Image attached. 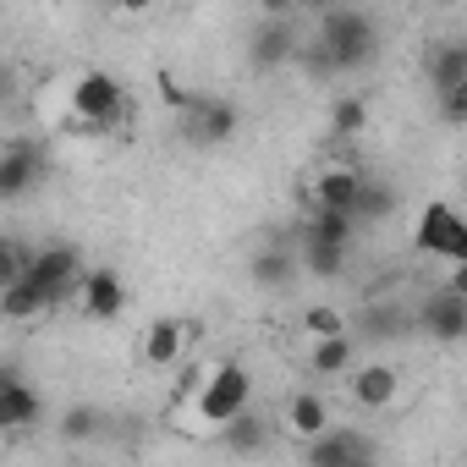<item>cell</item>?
I'll return each instance as SVG.
<instances>
[{
  "label": "cell",
  "instance_id": "6da1fadb",
  "mask_svg": "<svg viewBox=\"0 0 467 467\" xmlns=\"http://www.w3.org/2000/svg\"><path fill=\"white\" fill-rule=\"evenodd\" d=\"M319 45L330 50L336 72H358V67L374 61L379 28H374V17L358 12V6H325V17H319Z\"/></svg>",
  "mask_w": 467,
  "mask_h": 467
},
{
  "label": "cell",
  "instance_id": "7a4b0ae2",
  "mask_svg": "<svg viewBox=\"0 0 467 467\" xmlns=\"http://www.w3.org/2000/svg\"><path fill=\"white\" fill-rule=\"evenodd\" d=\"M248 396H254V374L243 368V363H220V368H209L203 374V385H198V401H192V412L203 418V423H231L237 412H248Z\"/></svg>",
  "mask_w": 467,
  "mask_h": 467
},
{
  "label": "cell",
  "instance_id": "3957f363",
  "mask_svg": "<svg viewBox=\"0 0 467 467\" xmlns=\"http://www.w3.org/2000/svg\"><path fill=\"white\" fill-rule=\"evenodd\" d=\"M412 243H418L429 259H445V265H456V259H467V220H462L451 203H429V209L418 214Z\"/></svg>",
  "mask_w": 467,
  "mask_h": 467
},
{
  "label": "cell",
  "instance_id": "277c9868",
  "mask_svg": "<svg viewBox=\"0 0 467 467\" xmlns=\"http://www.w3.org/2000/svg\"><path fill=\"white\" fill-rule=\"evenodd\" d=\"M28 275L50 292V303H67V297H83V259L67 248V243H50V248H39L34 259H28Z\"/></svg>",
  "mask_w": 467,
  "mask_h": 467
},
{
  "label": "cell",
  "instance_id": "5b68a950",
  "mask_svg": "<svg viewBox=\"0 0 467 467\" xmlns=\"http://www.w3.org/2000/svg\"><path fill=\"white\" fill-rule=\"evenodd\" d=\"M303 456H308V467H347V462H374L379 456V445L363 434V429H325V434H314V440H303Z\"/></svg>",
  "mask_w": 467,
  "mask_h": 467
},
{
  "label": "cell",
  "instance_id": "8992f818",
  "mask_svg": "<svg viewBox=\"0 0 467 467\" xmlns=\"http://www.w3.org/2000/svg\"><path fill=\"white\" fill-rule=\"evenodd\" d=\"M121 105H127V94L110 72H83L72 88V116H83L88 127H110L121 116Z\"/></svg>",
  "mask_w": 467,
  "mask_h": 467
},
{
  "label": "cell",
  "instance_id": "52a82bcc",
  "mask_svg": "<svg viewBox=\"0 0 467 467\" xmlns=\"http://www.w3.org/2000/svg\"><path fill=\"white\" fill-rule=\"evenodd\" d=\"M418 325H423V336H434V341H445V347L467 341V292H456V286L429 292L423 308H418Z\"/></svg>",
  "mask_w": 467,
  "mask_h": 467
},
{
  "label": "cell",
  "instance_id": "ba28073f",
  "mask_svg": "<svg viewBox=\"0 0 467 467\" xmlns=\"http://www.w3.org/2000/svg\"><path fill=\"white\" fill-rule=\"evenodd\" d=\"M347 390H352V401H358L363 412H385V407H396V396H401V374H396L390 363H352Z\"/></svg>",
  "mask_w": 467,
  "mask_h": 467
},
{
  "label": "cell",
  "instance_id": "9c48e42d",
  "mask_svg": "<svg viewBox=\"0 0 467 467\" xmlns=\"http://www.w3.org/2000/svg\"><path fill=\"white\" fill-rule=\"evenodd\" d=\"M297 34L286 28V17H270V23H259L254 34H248V61L259 67V72H275V67H286V61H297Z\"/></svg>",
  "mask_w": 467,
  "mask_h": 467
},
{
  "label": "cell",
  "instance_id": "30bf717a",
  "mask_svg": "<svg viewBox=\"0 0 467 467\" xmlns=\"http://www.w3.org/2000/svg\"><path fill=\"white\" fill-rule=\"evenodd\" d=\"M363 182H368V176H363L352 160H336V165H325V171L314 176L308 198L325 203V209H352V214H358V192H363Z\"/></svg>",
  "mask_w": 467,
  "mask_h": 467
},
{
  "label": "cell",
  "instance_id": "8fae6325",
  "mask_svg": "<svg viewBox=\"0 0 467 467\" xmlns=\"http://www.w3.org/2000/svg\"><path fill=\"white\" fill-rule=\"evenodd\" d=\"M127 281H121V270H110V265H99V270H88L83 275V314L88 319H121V308H127Z\"/></svg>",
  "mask_w": 467,
  "mask_h": 467
},
{
  "label": "cell",
  "instance_id": "7c38bea8",
  "mask_svg": "<svg viewBox=\"0 0 467 467\" xmlns=\"http://www.w3.org/2000/svg\"><path fill=\"white\" fill-rule=\"evenodd\" d=\"M39 418H45V396L6 368V374H0V429H28Z\"/></svg>",
  "mask_w": 467,
  "mask_h": 467
},
{
  "label": "cell",
  "instance_id": "4fadbf2b",
  "mask_svg": "<svg viewBox=\"0 0 467 467\" xmlns=\"http://www.w3.org/2000/svg\"><path fill=\"white\" fill-rule=\"evenodd\" d=\"M352 363H358V330L314 336V347H308V368H314L319 379H341V374H352Z\"/></svg>",
  "mask_w": 467,
  "mask_h": 467
},
{
  "label": "cell",
  "instance_id": "5bb4252c",
  "mask_svg": "<svg viewBox=\"0 0 467 467\" xmlns=\"http://www.w3.org/2000/svg\"><path fill=\"white\" fill-rule=\"evenodd\" d=\"M50 308H56L50 292H45L28 270H23L12 286H0V314H6L12 325H28V319H39V314H50Z\"/></svg>",
  "mask_w": 467,
  "mask_h": 467
},
{
  "label": "cell",
  "instance_id": "9a60e30c",
  "mask_svg": "<svg viewBox=\"0 0 467 467\" xmlns=\"http://www.w3.org/2000/svg\"><path fill=\"white\" fill-rule=\"evenodd\" d=\"M182 352H187V325L182 319H154L143 330V363L149 368H176Z\"/></svg>",
  "mask_w": 467,
  "mask_h": 467
},
{
  "label": "cell",
  "instance_id": "2e32d148",
  "mask_svg": "<svg viewBox=\"0 0 467 467\" xmlns=\"http://www.w3.org/2000/svg\"><path fill=\"white\" fill-rule=\"evenodd\" d=\"M187 132H192V143H203V149H214V143H225L231 132H237V105H192L187 110Z\"/></svg>",
  "mask_w": 467,
  "mask_h": 467
},
{
  "label": "cell",
  "instance_id": "e0dca14e",
  "mask_svg": "<svg viewBox=\"0 0 467 467\" xmlns=\"http://www.w3.org/2000/svg\"><path fill=\"white\" fill-rule=\"evenodd\" d=\"M330 429V407H325V396H314V390H297L292 401H286V434H297V440H314V434H325Z\"/></svg>",
  "mask_w": 467,
  "mask_h": 467
},
{
  "label": "cell",
  "instance_id": "ac0fdd59",
  "mask_svg": "<svg viewBox=\"0 0 467 467\" xmlns=\"http://www.w3.org/2000/svg\"><path fill=\"white\" fill-rule=\"evenodd\" d=\"M34 176H39V154L28 143H12L6 160H0V198H23L34 187Z\"/></svg>",
  "mask_w": 467,
  "mask_h": 467
},
{
  "label": "cell",
  "instance_id": "d6986e66",
  "mask_svg": "<svg viewBox=\"0 0 467 467\" xmlns=\"http://www.w3.org/2000/svg\"><path fill=\"white\" fill-rule=\"evenodd\" d=\"M352 231H358V214H352V209H325V203H314V214H308V225H303V237L352 248Z\"/></svg>",
  "mask_w": 467,
  "mask_h": 467
},
{
  "label": "cell",
  "instance_id": "ffe728a7",
  "mask_svg": "<svg viewBox=\"0 0 467 467\" xmlns=\"http://www.w3.org/2000/svg\"><path fill=\"white\" fill-rule=\"evenodd\" d=\"M456 83H467V45H462V39H451V45H440V50L429 56V88L445 94V88H456Z\"/></svg>",
  "mask_w": 467,
  "mask_h": 467
},
{
  "label": "cell",
  "instance_id": "44dd1931",
  "mask_svg": "<svg viewBox=\"0 0 467 467\" xmlns=\"http://www.w3.org/2000/svg\"><path fill=\"white\" fill-rule=\"evenodd\" d=\"M220 440H225V451L254 456V451H265V445H270V429H265V418H254V412H237L231 423H220Z\"/></svg>",
  "mask_w": 467,
  "mask_h": 467
},
{
  "label": "cell",
  "instance_id": "7402d4cb",
  "mask_svg": "<svg viewBox=\"0 0 467 467\" xmlns=\"http://www.w3.org/2000/svg\"><path fill=\"white\" fill-rule=\"evenodd\" d=\"M352 330H358V341H396V336L407 330V314H401L396 303H379V308H368Z\"/></svg>",
  "mask_w": 467,
  "mask_h": 467
},
{
  "label": "cell",
  "instance_id": "603a6c76",
  "mask_svg": "<svg viewBox=\"0 0 467 467\" xmlns=\"http://www.w3.org/2000/svg\"><path fill=\"white\" fill-rule=\"evenodd\" d=\"M347 254H352V248H341V243H314V237H303V265H308V275H319V281H336V275L347 270Z\"/></svg>",
  "mask_w": 467,
  "mask_h": 467
},
{
  "label": "cell",
  "instance_id": "cb8c5ba5",
  "mask_svg": "<svg viewBox=\"0 0 467 467\" xmlns=\"http://www.w3.org/2000/svg\"><path fill=\"white\" fill-rule=\"evenodd\" d=\"M254 281L265 286V292H286L292 286V254L286 248H265V254H254Z\"/></svg>",
  "mask_w": 467,
  "mask_h": 467
},
{
  "label": "cell",
  "instance_id": "d4e9b609",
  "mask_svg": "<svg viewBox=\"0 0 467 467\" xmlns=\"http://www.w3.org/2000/svg\"><path fill=\"white\" fill-rule=\"evenodd\" d=\"M368 127V105L358 99V94H341L336 105H330V138H358Z\"/></svg>",
  "mask_w": 467,
  "mask_h": 467
},
{
  "label": "cell",
  "instance_id": "484cf974",
  "mask_svg": "<svg viewBox=\"0 0 467 467\" xmlns=\"http://www.w3.org/2000/svg\"><path fill=\"white\" fill-rule=\"evenodd\" d=\"M385 214H396V187L363 182V192H358V220H385Z\"/></svg>",
  "mask_w": 467,
  "mask_h": 467
},
{
  "label": "cell",
  "instance_id": "4316f807",
  "mask_svg": "<svg viewBox=\"0 0 467 467\" xmlns=\"http://www.w3.org/2000/svg\"><path fill=\"white\" fill-rule=\"evenodd\" d=\"M94 434H99V412H94V407H72V412L61 418V440L78 445V440H94Z\"/></svg>",
  "mask_w": 467,
  "mask_h": 467
},
{
  "label": "cell",
  "instance_id": "83f0119b",
  "mask_svg": "<svg viewBox=\"0 0 467 467\" xmlns=\"http://www.w3.org/2000/svg\"><path fill=\"white\" fill-rule=\"evenodd\" d=\"M303 330H308V336H336V330H352V325H347L336 308H308V314H303Z\"/></svg>",
  "mask_w": 467,
  "mask_h": 467
},
{
  "label": "cell",
  "instance_id": "f1b7e54d",
  "mask_svg": "<svg viewBox=\"0 0 467 467\" xmlns=\"http://www.w3.org/2000/svg\"><path fill=\"white\" fill-rule=\"evenodd\" d=\"M440 116H445L451 127H467V83H456V88L440 94Z\"/></svg>",
  "mask_w": 467,
  "mask_h": 467
},
{
  "label": "cell",
  "instance_id": "f546056e",
  "mask_svg": "<svg viewBox=\"0 0 467 467\" xmlns=\"http://www.w3.org/2000/svg\"><path fill=\"white\" fill-rule=\"evenodd\" d=\"M160 99H165L171 110H182V116H187V110L198 105V99H192V94H187V88H182V83H176L171 72H160Z\"/></svg>",
  "mask_w": 467,
  "mask_h": 467
},
{
  "label": "cell",
  "instance_id": "4dcf8cb0",
  "mask_svg": "<svg viewBox=\"0 0 467 467\" xmlns=\"http://www.w3.org/2000/svg\"><path fill=\"white\" fill-rule=\"evenodd\" d=\"M292 6H303V0H259V12H265V17H286Z\"/></svg>",
  "mask_w": 467,
  "mask_h": 467
},
{
  "label": "cell",
  "instance_id": "1f68e13d",
  "mask_svg": "<svg viewBox=\"0 0 467 467\" xmlns=\"http://www.w3.org/2000/svg\"><path fill=\"white\" fill-rule=\"evenodd\" d=\"M110 6H116V12H127V17H143L154 0H110Z\"/></svg>",
  "mask_w": 467,
  "mask_h": 467
},
{
  "label": "cell",
  "instance_id": "d6a6232c",
  "mask_svg": "<svg viewBox=\"0 0 467 467\" xmlns=\"http://www.w3.org/2000/svg\"><path fill=\"white\" fill-rule=\"evenodd\" d=\"M445 286H456V292H467V259H456V270H451V281Z\"/></svg>",
  "mask_w": 467,
  "mask_h": 467
},
{
  "label": "cell",
  "instance_id": "836d02e7",
  "mask_svg": "<svg viewBox=\"0 0 467 467\" xmlns=\"http://www.w3.org/2000/svg\"><path fill=\"white\" fill-rule=\"evenodd\" d=\"M308 6H341V0H308Z\"/></svg>",
  "mask_w": 467,
  "mask_h": 467
},
{
  "label": "cell",
  "instance_id": "e575fe53",
  "mask_svg": "<svg viewBox=\"0 0 467 467\" xmlns=\"http://www.w3.org/2000/svg\"><path fill=\"white\" fill-rule=\"evenodd\" d=\"M440 6H462V0H440Z\"/></svg>",
  "mask_w": 467,
  "mask_h": 467
}]
</instances>
